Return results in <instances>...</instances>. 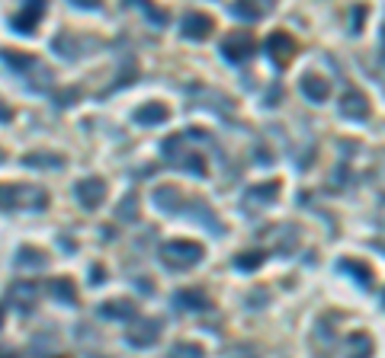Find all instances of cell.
<instances>
[{"label": "cell", "instance_id": "6da1fadb", "mask_svg": "<svg viewBox=\"0 0 385 358\" xmlns=\"http://www.w3.org/2000/svg\"><path fill=\"white\" fill-rule=\"evenodd\" d=\"M160 259H164L167 269L183 272V269H193L199 259H202V247L193 243V240H170V243H164V249H160Z\"/></svg>", "mask_w": 385, "mask_h": 358}, {"label": "cell", "instance_id": "7a4b0ae2", "mask_svg": "<svg viewBox=\"0 0 385 358\" xmlns=\"http://www.w3.org/2000/svg\"><path fill=\"white\" fill-rule=\"evenodd\" d=\"M254 48H257V42L247 29H238V32L222 38V55H225L228 61H247V58L254 55Z\"/></svg>", "mask_w": 385, "mask_h": 358}, {"label": "cell", "instance_id": "3957f363", "mask_svg": "<svg viewBox=\"0 0 385 358\" xmlns=\"http://www.w3.org/2000/svg\"><path fill=\"white\" fill-rule=\"evenodd\" d=\"M267 52H270L273 65H276V67H286L292 61V55L299 52V45H295V38H292L286 29H276V32L267 38Z\"/></svg>", "mask_w": 385, "mask_h": 358}, {"label": "cell", "instance_id": "277c9868", "mask_svg": "<svg viewBox=\"0 0 385 358\" xmlns=\"http://www.w3.org/2000/svg\"><path fill=\"white\" fill-rule=\"evenodd\" d=\"M212 29H216L212 16H209V13H199V10H196V13H189V16L183 19V36H187V38H196V42H202V38H206Z\"/></svg>", "mask_w": 385, "mask_h": 358}, {"label": "cell", "instance_id": "5b68a950", "mask_svg": "<svg viewBox=\"0 0 385 358\" xmlns=\"http://www.w3.org/2000/svg\"><path fill=\"white\" fill-rule=\"evenodd\" d=\"M77 199H81L84 208H96V205H103L106 183L103 179H84V183H77Z\"/></svg>", "mask_w": 385, "mask_h": 358}, {"label": "cell", "instance_id": "8992f818", "mask_svg": "<svg viewBox=\"0 0 385 358\" xmlns=\"http://www.w3.org/2000/svg\"><path fill=\"white\" fill-rule=\"evenodd\" d=\"M42 16H45V7H42V3H29V7H23L19 13H13V29H17V32H32Z\"/></svg>", "mask_w": 385, "mask_h": 358}, {"label": "cell", "instance_id": "52a82bcc", "mask_svg": "<svg viewBox=\"0 0 385 358\" xmlns=\"http://www.w3.org/2000/svg\"><path fill=\"white\" fill-rule=\"evenodd\" d=\"M302 93L309 96L311 102H321V100H328V93H331V83L324 80V77H318V74H305L299 80Z\"/></svg>", "mask_w": 385, "mask_h": 358}, {"label": "cell", "instance_id": "ba28073f", "mask_svg": "<svg viewBox=\"0 0 385 358\" xmlns=\"http://www.w3.org/2000/svg\"><path fill=\"white\" fill-rule=\"evenodd\" d=\"M340 112H344L347 119H360V122H363V119L369 115V102H366V96H363L360 90H350L347 96H344V109H340Z\"/></svg>", "mask_w": 385, "mask_h": 358}, {"label": "cell", "instance_id": "9c48e42d", "mask_svg": "<svg viewBox=\"0 0 385 358\" xmlns=\"http://www.w3.org/2000/svg\"><path fill=\"white\" fill-rule=\"evenodd\" d=\"M177 307L183 311V307H193V311H209L212 307V301H209V294L202 291V288H187V291L177 294Z\"/></svg>", "mask_w": 385, "mask_h": 358}, {"label": "cell", "instance_id": "30bf717a", "mask_svg": "<svg viewBox=\"0 0 385 358\" xmlns=\"http://www.w3.org/2000/svg\"><path fill=\"white\" fill-rule=\"evenodd\" d=\"M39 298V288L32 285V282H17V285L10 288V301L17 304V307H23V313L32 307V301Z\"/></svg>", "mask_w": 385, "mask_h": 358}, {"label": "cell", "instance_id": "8fae6325", "mask_svg": "<svg viewBox=\"0 0 385 358\" xmlns=\"http://www.w3.org/2000/svg\"><path fill=\"white\" fill-rule=\"evenodd\" d=\"M158 333H160V320H145V326L129 333V342L132 346H151L158 339Z\"/></svg>", "mask_w": 385, "mask_h": 358}, {"label": "cell", "instance_id": "7c38bea8", "mask_svg": "<svg viewBox=\"0 0 385 358\" xmlns=\"http://www.w3.org/2000/svg\"><path fill=\"white\" fill-rule=\"evenodd\" d=\"M373 355V339L366 333H353L347 336V358H369Z\"/></svg>", "mask_w": 385, "mask_h": 358}, {"label": "cell", "instance_id": "4fadbf2b", "mask_svg": "<svg viewBox=\"0 0 385 358\" xmlns=\"http://www.w3.org/2000/svg\"><path fill=\"white\" fill-rule=\"evenodd\" d=\"M135 119H138L141 125H158V122L167 119V106H160V102H148V106H141V109L135 112Z\"/></svg>", "mask_w": 385, "mask_h": 358}, {"label": "cell", "instance_id": "5bb4252c", "mask_svg": "<svg viewBox=\"0 0 385 358\" xmlns=\"http://www.w3.org/2000/svg\"><path fill=\"white\" fill-rule=\"evenodd\" d=\"M132 311H135V304L132 301H106L103 307H100V313L110 317V320H129Z\"/></svg>", "mask_w": 385, "mask_h": 358}, {"label": "cell", "instance_id": "9a60e30c", "mask_svg": "<svg viewBox=\"0 0 385 358\" xmlns=\"http://www.w3.org/2000/svg\"><path fill=\"white\" fill-rule=\"evenodd\" d=\"M276 192H280V183H267V186H254V189H247L244 202L251 205L254 199H276Z\"/></svg>", "mask_w": 385, "mask_h": 358}, {"label": "cell", "instance_id": "2e32d148", "mask_svg": "<svg viewBox=\"0 0 385 358\" xmlns=\"http://www.w3.org/2000/svg\"><path fill=\"white\" fill-rule=\"evenodd\" d=\"M52 285H55V298H61V301H67V304L77 301V291H74V282H71V278H58Z\"/></svg>", "mask_w": 385, "mask_h": 358}, {"label": "cell", "instance_id": "e0dca14e", "mask_svg": "<svg viewBox=\"0 0 385 358\" xmlns=\"http://www.w3.org/2000/svg\"><path fill=\"white\" fill-rule=\"evenodd\" d=\"M344 272H350V276H357L360 278V285H369V282H373V272H369L366 266H360L357 259H347V262H344Z\"/></svg>", "mask_w": 385, "mask_h": 358}, {"label": "cell", "instance_id": "ac0fdd59", "mask_svg": "<svg viewBox=\"0 0 385 358\" xmlns=\"http://www.w3.org/2000/svg\"><path fill=\"white\" fill-rule=\"evenodd\" d=\"M19 266H45V253L42 249H32V247H23L19 249Z\"/></svg>", "mask_w": 385, "mask_h": 358}, {"label": "cell", "instance_id": "d6986e66", "mask_svg": "<svg viewBox=\"0 0 385 358\" xmlns=\"http://www.w3.org/2000/svg\"><path fill=\"white\" fill-rule=\"evenodd\" d=\"M3 58H7V65L19 67V71H23V67H32V65H36V58H29L26 52H3Z\"/></svg>", "mask_w": 385, "mask_h": 358}, {"label": "cell", "instance_id": "ffe728a7", "mask_svg": "<svg viewBox=\"0 0 385 358\" xmlns=\"http://www.w3.org/2000/svg\"><path fill=\"white\" fill-rule=\"evenodd\" d=\"M263 256H267V253H241V256H238V269H244V272H254V269L263 262Z\"/></svg>", "mask_w": 385, "mask_h": 358}, {"label": "cell", "instance_id": "44dd1931", "mask_svg": "<svg viewBox=\"0 0 385 358\" xmlns=\"http://www.w3.org/2000/svg\"><path fill=\"white\" fill-rule=\"evenodd\" d=\"M199 355H202V349L193 346V342H183V346H177V349L170 352V358H199Z\"/></svg>", "mask_w": 385, "mask_h": 358}, {"label": "cell", "instance_id": "7402d4cb", "mask_svg": "<svg viewBox=\"0 0 385 358\" xmlns=\"http://www.w3.org/2000/svg\"><path fill=\"white\" fill-rule=\"evenodd\" d=\"M0 358H17V352H10V349H3V346H0Z\"/></svg>", "mask_w": 385, "mask_h": 358}, {"label": "cell", "instance_id": "603a6c76", "mask_svg": "<svg viewBox=\"0 0 385 358\" xmlns=\"http://www.w3.org/2000/svg\"><path fill=\"white\" fill-rule=\"evenodd\" d=\"M0 320H3V311H0Z\"/></svg>", "mask_w": 385, "mask_h": 358}]
</instances>
